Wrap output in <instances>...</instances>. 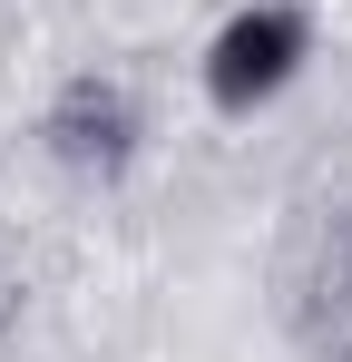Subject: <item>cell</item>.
Segmentation results:
<instances>
[{
    "instance_id": "cell-1",
    "label": "cell",
    "mask_w": 352,
    "mask_h": 362,
    "mask_svg": "<svg viewBox=\"0 0 352 362\" xmlns=\"http://www.w3.org/2000/svg\"><path fill=\"white\" fill-rule=\"evenodd\" d=\"M293 69H303V20L274 10V0L264 10H235L225 30H216V49H206V98L245 118V108H264L284 88Z\"/></svg>"
},
{
    "instance_id": "cell-2",
    "label": "cell",
    "mask_w": 352,
    "mask_h": 362,
    "mask_svg": "<svg viewBox=\"0 0 352 362\" xmlns=\"http://www.w3.org/2000/svg\"><path fill=\"white\" fill-rule=\"evenodd\" d=\"M59 147H69L78 167H117V147H127V108H117L108 88H69V108H59Z\"/></svg>"
}]
</instances>
